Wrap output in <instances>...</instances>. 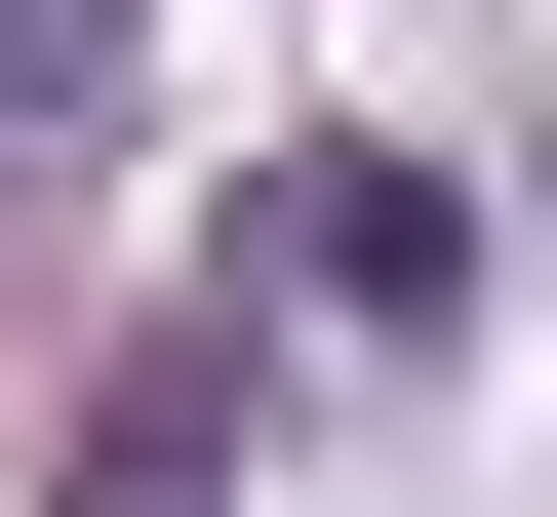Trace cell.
I'll return each instance as SVG.
<instances>
[{"label":"cell","mask_w":557,"mask_h":517,"mask_svg":"<svg viewBox=\"0 0 557 517\" xmlns=\"http://www.w3.org/2000/svg\"><path fill=\"white\" fill-rule=\"evenodd\" d=\"M438 319H478V160L319 120V160H278V358H438Z\"/></svg>","instance_id":"6da1fadb"},{"label":"cell","mask_w":557,"mask_h":517,"mask_svg":"<svg viewBox=\"0 0 557 517\" xmlns=\"http://www.w3.org/2000/svg\"><path fill=\"white\" fill-rule=\"evenodd\" d=\"M239 478H278V319L199 279V319H120V358H81V438H40V517H239Z\"/></svg>","instance_id":"7a4b0ae2"},{"label":"cell","mask_w":557,"mask_h":517,"mask_svg":"<svg viewBox=\"0 0 557 517\" xmlns=\"http://www.w3.org/2000/svg\"><path fill=\"white\" fill-rule=\"evenodd\" d=\"M81 160H120V0H0V239H40Z\"/></svg>","instance_id":"3957f363"}]
</instances>
